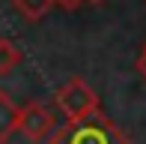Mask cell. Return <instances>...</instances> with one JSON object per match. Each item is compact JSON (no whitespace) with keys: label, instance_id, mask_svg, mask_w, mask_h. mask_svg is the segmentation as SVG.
Returning a JSON list of instances; mask_svg holds the SVG:
<instances>
[{"label":"cell","instance_id":"7a4b0ae2","mask_svg":"<svg viewBox=\"0 0 146 144\" xmlns=\"http://www.w3.org/2000/svg\"><path fill=\"white\" fill-rule=\"evenodd\" d=\"M69 144H131V141L113 120H108L98 111L96 117L84 123H75V126L69 123Z\"/></svg>","mask_w":146,"mask_h":144},{"label":"cell","instance_id":"8992f818","mask_svg":"<svg viewBox=\"0 0 146 144\" xmlns=\"http://www.w3.org/2000/svg\"><path fill=\"white\" fill-rule=\"evenodd\" d=\"M18 63H21V48L12 39H0V75H12Z\"/></svg>","mask_w":146,"mask_h":144},{"label":"cell","instance_id":"52a82bcc","mask_svg":"<svg viewBox=\"0 0 146 144\" xmlns=\"http://www.w3.org/2000/svg\"><path fill=\"white\" fill-rule=\"evenodd\" d=\"M45 144H69V123H66V126H57L54 132L45 138Z\"/></svg>","mask_w":146,"mask_h":144},{"label":"cell","instance_id":"277c9868","mask_svg":"<svg viewBox=\"0 0 146 144\" xmlns=\"http://www.w3.org/2000/svg\"><path fill=\"white\" fill-rule=\"evenodd\" d=\"M18 111L21 108L12 102V96L0 90V144L9 141L12 132H18Z\"/></svg>","mask_w":146,"mask_h":144},{"label":"cell","instance_id":"9c48e42d","mask_svg":"<svg viewBox=\"0 0 146 144\" xmlns=\"http://www.w3.org/2000/svg\"><path fill=\"white\" fill-rule=\"evenodd\" d=\"M137 72H140V75L146 78V51H143L140 57H137Z\"/></svg>","mask_w":146,"mask_h":144},{"label":"cell","instance_id":"6da1fadb","mask_svg":"<svg viewBox=\"0 0 146 144\" xmlns=\"http://www.w3.org/2000/svg\"><path fill=\"white\" fill-rule=\"evenodd\" d=\"M54 102H57V108L63 111L66 123H72V126L90 120V117H96L98 111H102L96 90H92L84 78H72V81H66L63 87L57 90Z\"/></svg>","mask_w":146,"mask_h":144},{"label":"cell","instance_id":"5b68a950","mask_svg":"<svg viewBox=\"0 0 146 144\" xmlns=\"http://www.w3.org/2000/svg\"><path fill=\"white\" fill-rule=\"evenodd\" d=\"M12 6H15L18 12H21L27 21H42L45 15L51 12V6H54V0H12Z\"/></svg>","mask_w":146,"mask_h":144},{"label":"cell","instance_id":"30bf717a","mask_svg":"<svg viewBox=\"0 0 146 144\" xmlns=\"http://www.w3.org/2000/svg\"><path fill=\"white\" fill-rule=\"evenodd\" d=\"M143 51H146V48H143Z\"/></svg>","mask_w":146,"mask_h":144},{"label":"cell","instance_id":"ba28073f","mask_svg":"<svg viewBox=\"0 0 146 144\" xmlns=\"http://www.w3.org/2000/svg\"><path fill=\"white\" fill-rule=\"evenodd\" d=\"M84 3H96V0H54V6H60V9H66V12L78 9V6H84Z\"/></svg>","mask_w":146,"mask_h":144},{"label":"cell","instance_id":"3957f363","mask_svg":"<svg viewBox=\"0 0 146 144\" xmlns=\"http://www.w3.org/2000/svg\"><path fill=\"white\" fill-rule=\"evenodd\" d=\"M54 129H57V117H54V111L48 105H42V102H27V105L18 111V132L27 141L39 144V141L48 138Z\"/></svg>","mask_w":146,"mask_h":144}]
</instances>
